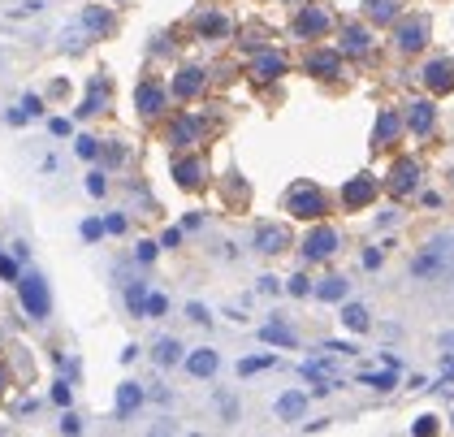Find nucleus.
<instances>
[{
	"label": "nucleus",
	"mask_w": 454,
	"mask_h": 437,
	"mask_svg": "<svg viewBox=\"0 0 454 437\" xmlns=\"http://www.w3.org/2000/svg\"><path fill=\"white\" fill-rule=\"evenodd\" d=\"M381 260H385L381 251H364V269H381Z\"/></svg>",
	"instance_id": "54"
},
{
	"label": "nucleus",
	"mask_w": 454,
	"mask_h": 437,
	"mask_svg": "<svg viewBox=\"0 0 454 437\" xmlns=\"http://www.w3.org/2000/svg\"><path fill=\"white\" fill-rule=\"evenodd\" d=\"M442 251H446V242H433L428 251H420L411 260V273H415V278H433V273L442 269Z\"/></svg>",
	"instance_id": "23"
},
{
	"label": "nucleus",
	"mask_w": 454,
	"mask_h": 437,
	"mask_svg": "<svg viewBox=\"0 0 454 437\" xmlns=\"http://www.w3.org/2000/svg\"><path fill=\"white\" fill-rule=\"evenodd\" d=\"M420 83H424L433 95L454 91V57H433L424 70H420Z\"/></svg>",
	"instance_id": "12"
},
{
	"label": "nucleus",
	"mask_w": 454,
	"mask_h": 437,
	"mask_svg": "<svg viewBox=\"0 0 454 437\" xmlns=\"http://www.w3.org/2000/svg\"><path fill=\"white\" fill-rule=\"evenodd\" d=\"M9 385H13V377H9V364L0 360V394H9Z\"/></svg>",
	"instance_id": "52"
},
{
	"label": "nucleus",
	"mask_w": 454,
	"mask_h": 437,
	"mask_svg": "<svg viewBox=\"0 0 454 437\" xmlns=\"http://www.w3.org/2000/svg\"><path fill=\"white\" fill-rule=\"evenodd\" d=\"M112 100V87H108V78L104 74H95L91 83H87V100L78 104V117H95V113H104Z\"/></svg>",
	"instance_id": "18"
},
{
	"label": "nucleus",
	"mask_w": 454,
	"mask_h": 437,
	"mask_svg": "<svg viewBox=\"0 0 454 437\" xmlns=\"http://www.w3.org/2000/svg\"><path fill=\"white\" fill-rule=\"evenodd\" d=\"M303 411H307V394L303 390H290V394L277 398V416L282 420H303Z\"/></svg>",
	"instance_id": "25"
},
{
	"label": "nucleus",
	"mask_w": 454,
	"mask_h": 437,
	"mask_svg": "<svg viewBox=\"0 0 454 437\" xmlns=\"http://www.w3.org/2000/svg\"><path fill=\"white\" fill-rule=\"evenodd\" d=\"M394 200H407V195H415L420 191V160H411V156H402V160H394V169H389V177L381 182Z\"/></svg>",
	"instance_id": "6"
},
{
	"label": "nucleus",
	"mask_w": 454,
	"mask_h": 437,
	"mask_svg": "<svg viewBox=\"0 0 454 437\" xmlns=\"http://www.w3.org/2000/svg\"><path fill=\"white\" fill-rule=\"evenodd\" d=\"M324 351H333V355H355V342H324Z\"/></svg>",
	"instance_id": "49"
},
{
	"label": "nucleus",
	"mask_w": 454,
	"mask_h": 437,
	"mask_svg": "<svg viewBox=\"0 0 454 437\" xmlns=\"http://www.w3.org/2000/svg\"><path fill=\"white\" fill-rule=\"evenodd\" d=\"M126 160V148H104V165H121Z\"/></svg>",
	"instance_id": "48"
},
{
	"label": "nucleus",
	"mask_w": 454,
	"mask_h": 437,
	"mask_svg": "<svg viewBox=\"0 0 454 437\" xmlns=\"http://www.w3.org/2000/svg\"><path fill=\"white\" fill-rule=\"evenodd\" d=\"M230 30H234V22L225 18L221 9H208V13L195 18V35L199 39H230Z\"/></svg>",
	"instance_id": "20"
},
{
	"label": "nucleus",
	"mask_w": 454,
	"mask_h": 437,
	"mask_svg": "<svg viewBox=\"0 0 454 437\" xmlns=\"http://www.w3.org/2000/svg\"><path fill=\"white\" fill-rule=\"evenodd\" d=\"M273 364H277L273 355H251V360L238 364V372H242V377H251V372H264V368H273Z\"/></svg>",
	"instance_id": "32"
},
{
	"label": "nucleus",
	"mask_w": 454,
	"mask_h": 437,
	"mask_svg": "<svg viewBox=\"0 0 454 437\" xmlns=\"http://www.w3.org/2000/svg\"><path fill=\"white\" fill-rule=\"evenodd\" d=\"M442 347H450V351H454V333H446V338H442Z\"/></svg>",
	"instance_id": "58"
},
{
	"label": "nucleus",
	"mask_w": 454,
	"mask_h": 437,
	"mask_svg": "<svg viewBox=\"0 0 454 437\" xmlns=\"http://www.w3.org/2000/svg\"><path fill=\"white\" fill-rule=\"evenodd\" d=\"M259 290H264V295H277L282 282H277V278H259Z\"/></svg>",
	"instance_id": "53"
},
{
	"label": "nucleus",
	"mask_w": 454,
	"mask_h": 437,
	"mask_svg": "<svg viewBox=\"0 0 454 437\" xmlns=\"http://www.w3.org/2000/svg\"><path fill=\"white\" fill-rule=\"evenodd\" d=\"M186 312H190V320H199V325H208V320H213V316H208V307H204V303H190Z\"/></svg>",
	"instance_id": "45"
},
{
	"label": "nucleus",
	"mask_w": 454,
	"mask_h": 437,
	"mask_svg": "<svg viewBox=\"0 0 454 437\" xmlns=\"http://www.w3.org/2000/svg\"><path fill=\"white\" fill-rule=\"evenodd\" d=\"M100 234H104V221H95V217H91V221H83V238H87V242H95Z\"/></svg>",
	"instance_id": "42"
},
{
	"label": "nucleus",
	"mask_w": 454,
	"mask_h": 437,
	"mask_svg": "<svg viewBox=\"0 0 454 437\" xmlns=\"http://www.w3.org/2000/svg\"><path fill=\"white\" fill-rule=\"evenodd\" d=\"M83 26L91 30L95 39H108L112 30H117V22H112V13H108V9H100V5H87V9H83Z\"/></svg>",
	"instance_id": "21"
},
{
	"label": "nucleus",
	"mask_w": 454,
	"mask_h": 437,
	"mask_svg": "<svg viewBox=\"0 0 454 437\" xmlns=\"http://www.w3.org/2000/svg\"><path fill=\"white\" fill-rule=\"evenodd\" d=\"M450 177H454V173H450Z\"/></svg>",
	"instance_id": "59"
},
{
	"label": "nucleus",
	"mask_w": 454,
	"mask_h": 437,
	"mask_svg": "<svg viewBox=\"0 0 454 437\" xmlns=\"http://www.w3.org/2000/svg\"><path fill=\"white\" fill-rule=\"evenodd\" d=\"M303 377H307V381L329 377V360H307V364H303Z\"/></svg>",
	"instance_id": "35"
},
{
	"label": "nucleus",
	"mask_w": 454,
	"mask_h": 437,
	"mask_svg": "<svg viewBox=\"0 0 454 437\" xmlns=\"http://www.w3.org/2000/svg\"><path fill=\"white\" fill-rule=\"evenodd\" d=\"M204 139H208V117L204 113H177L169 122V130H165V143L173 152H190L195 143H204Z\"/></svg>",
	"instance_id": "2"
},
{
	"label": "nucleus",
	"mask_w": 454,
	"mask_h": 437,
	"mask_svg": "<svg viewBox=\"0 0 454 437\" xmlns=\"http://www.w3.org/2000/svg\"><path fill=\"white\" fill-rule=\"evenodd\" d=\"M286 213L295 221H324L329 213V200H324V191L312 186V182H295L286 191Z\"/></svg>",
	"instance_id": "1"
},
{
	"label": "nucleus",
	"mask_w": 454,
	"mask_h": 437,
	"mask_svg": "<svg viewBox=\"0 0 454 437\" xmlns=\"http://www.w3.org/2000/svg\"><path fill=\"white\" fill-rule=\"evenodd\" d=\"M177 242H182V230H177V225H173V230H165V234H160V247H177Z\"/></svg>",
	"instance_id": "46"
},
{
	"label": "nucleus",
	"mask_w": 454,
	"mask_h": 437,
	"mask_svg": "<svg viewBox=\"0 0 454 437\" xmlns=\"http://www.w3.org/2000/svg\"><path fill=\"white\" fill-rule=\"evenodd\" d=\"M143 312H148V316H165L169 312V299L165 295H148V299H143Z\"/></svg>",
	"instance_id": "36"
},
{
	"label": "nucleus",
	"mask_w": 454,
	"mask_h": 437,
	"mask_svg": "<svg viewBox=\"0 0 454 437\" xmlns=\"http://www.w3.org/2000/svg\"><path fill=\"white\" fill-rule=\"evenodd\" d=\"M78 156H83V160H95V156H100V139L83 135V139H78Z\"/></svg>",
	"instance_id": "38"
},
{
	"label": "nucleus",
	"mask_w": 454,
	"mask_h": 437,
	"mask_svg": "<svg viewBox=\"0 0 454 437\" xmlns=\"http://www.w3.org/2000/svg\"><path fill=\"white\" fill-rule=\"evenodd\" d=\"M337 39H342V43H337L342 57H368L372 52V35H368V26H359V22H346Z\"/></svg>",
	"instance_id": "19"
},
{
	"label": "nucleus",
	"mask_w": 454,
	"mask_h": 437,
	"mask_svg": "<svg viewBox=\"0 0 454 437\" xmlns=\"http://www.w3.org/2000/svg\"><path fill=\"white\" fill-rule=\"evenodd\" d=\"M52 402H61V407L70 402V385H65V381H57V390H52Z\"/></svg>",
	"instance_id": "51"
},
{
	"label": "nucleus",
	"mask_w": 454,
	"mask_h": 437,
	"mask_svg": "<svg viewBox=\"0 0 454 437\" xmlns=\"http://www.w3.org/2000/svg\"><path fill=\"white\" fill-rule=\"evenodd\" d=\"M169 104V87L160 83V78H143V83L135 87V108L143 113V117H160Z\"/></svg>",
	"instance_id": "9"
},
{
	"label": "nucleus",
	"mask_w": 454,
	"mask_h": 437,
	"mask_svg": "<svg viewBox=\"0 0 454 437\" xmlns=\"http://www.w3.org/2000/svg\"><path fill=\"white\" fill-rule=\"evenodd\" d=\"M398 13H402V5H398V0H364V18H368V22H377V26L394 22Z\"/></svg>",
	"instance_id": "22"
},
{
	"label": "nucleus",
	"mask_w": 454,
	"mask_h": 437,
	"mask_svg": "<svg viewBox=\"0 0 454 437\" xmlns=\"http://www.w3.org/2000/svg\"><path fill=\"white\" fill-rule=\"evenodd\" d=\"M303 70L312 78H337L342 74V52H337V48H312V52L303 57Z\"/></svg>",
	"instance_id": "16"
},
{
	"label": "nucleus",
	"mask_w": 454,
	"mask_h": 437,
	"mask_svg": "<svg viewBox=\"0 0 454 437\" xmlns=\"http://www.w3.org/2000/svg\"><path fill=\"white\" fill-rule=\"evenodd\" d=\"M437 429H442V425H437V416H420L415 425H411V433H415V437H433Z\"/></svg>",
	"instance_id": "37"
},
{
	"label": "nucleus",
	"mask_w": 454,
	"mask_h": 437,
	"mask_svg": "<svg viewBox=\"0 0 454 437\" xmlns=\"http://www.w3.org/2000/svg\"><path fill=\"white\" fill-rule=\"evenodd\" d=\"M204 91H208V70L204 66H182L173 74V87H169L173 100H195V95H204Z\"/></svg>",
	"instance_id": "11"
},
{
	"label": "nucleus",
	"mask_w": 454,
	"mask_h": 437,
	"mask_svg": "<svg viewBox=\"0 0 454 437\" xmlns=\"http://www.w3.org/2000/svg\"><path fill=\"white\" fill-rule=\"evenodd\" d=\"M377 191H381V182L372 173H355L351 182L342 186V208H346V213H359V208H368L372 200H377Z\"/></svg>",
	"instance_id": "10"
},
{
	"label": "nucleus",
	"mask_w": 454,
	"mask_h": 437,
	"mask_svg": "<svg viewBox=\"0 0 454 437\" xmlns=\"http://www.w3.org/2000/svg\"><path fill=\"white\" fill-rule=\"evenodd\" d=\"M342 325L355 329V333H364L368 329V307L364 303H342Z\"/></svg>",
	"instance_id": "30"
},
{
	"label": "nucleus",
	"mask_w": 454,
	"mask_h": 437,
	"mask_svg": "<svg viewBox=\"0 0 454 437\" xmlns=\"http://www.w3.org/2000/svg\"><path fill=\"white\" fill-rule=\"evenodd\" d=\"M217 364H221V360H217V351H208V347H204V351H195L190 360H186V372H190V377H213Z\"/></svg>",
	"instance_id": "26"
},
{
	"label": "nucleus",
	"mask_w": 454,
	"mask_h": 437,
	"mask_svg": "<svg viewBox=\"0 0 454 437\" xmlns=\"http://www.w3.org/2000/svg\"><path fill=\"white\" fill-rule=\"evenodd\" d=\"M424 208H442V195H437V191H424Z\"/></svg>",
	"instance_id": "56"
},
{
	"label": "nucleus",
	"mask_w": 454,
	"mask_h": 437,
	"mask_svg": "<svg viewBox=\"0 0 454 437\" xmlns=\"http://www.w3.org/2000/svg\"><path fill=\"white\" fill-rule=\"evenodd\" d=\"M433 126H437V104L433 100H411L407 113H402V130L424 139V135H433Z\"/></svg>",
	"instance_id": "13"
},
{
	"label": "nucleus",
	"mask_w": 454,
	"mask_h": 437,
	"mask_svg": "<svg viewBox=\"0 0 454 437\" xmlns=\"http://www.w3.org/2000/svg\"><path fill=\"white\" fill-rule=\"evenodd\" d=\"M0 282H18V260L0 255Z\"/></svg>",
	"instance_id": "40"
},
{
	"label": "nucleus",
	"mask_w": 454,
	"mask_h": 437,
	"mask_svg": "<svg viewBox=\"0 0 454 437\" xmlns=\"http://www.w3.org/2000/svg\"><path fill=\"white\" fill-rule=\"evenodd\" d=\"M18 295H22V312L30 320H48V312H52V290H48V282L39 278V273L18 278Z\"/></svg>",
	"instance_id": "3"
},
{
	"label": "nucleus",
	"mask_w": 454,
	"mask_h": 437,
	"mask_svg": "<svg viewBox=\"0 0 454 437\" xmlns=\"http://www.w3.org/2000/svg\"><path fill=\"white\" fill-rule=\"evenodd\" d=\"M286 70H290V61H286L282 52H273V48H259L247 74L255 78V83H277V78H282Z\"/></svg>",
	"instance_id": "14"
},
{
	"label": "nucleus",
	"mask_w": 454,
	"mask_h": 437,
	"mask_svg": "<svg viewBox=\"0 0 454 437\" xmlns=\"http://www.w3.org/2000/svg\"><path fill=\"white\" fill-rule=\"evenodd\" d=\"M22 108L30 113V117H39V113H43V100H39V95H26V100H22Z\"/></svg>",
	"instance_id": "47"
},
{
	"label": "nucleus",
	"mask_w": 454,
	"mask_h": 437,
	"mask_svg": "<svg viewBox=\"0 0 454 437\" xmlns=\"http://www.w3.org/2000/svg\"><path fill=\"white\" fill-rule=\"evenodd\" d=\"M26 117H30V113H26V108H9V126H22Z\"/></svg>",
	"instance_id": "55"
},
{
	"label": "nucleus",
	"mask_w": 454,
	"mask_h": 437,
	"mask_svg": "<svg viewBox=\"0 0 454 437\" xmlns=\"http://www.w3.org/2000/svg\"><path fill=\"white\" fill-rule=\"evenodd\" d=\"M251 247L259 255H282L290 247V230H286V225H259L255 238H251Z\"/></svg>",
	"instance_id": "17"
},
{
	"label": "nucleus",
	"mask_w": 454,
	"mask_h": 437,
	"mask_svg": "<svg viewBox=\"0 0 454 437\" xmlns=\"http://www.w3.org/2000/svg\"><path fill=\"white\" fill-rule=\"evenodd\" d=\"M346 290H351V282L333 273V278H324V282L316 286V299H324V303H342V299H346Z\"/></svg>",
	"instance_id": "27"
},
{
	"label": "nucleus",
	"mask_w": 454,
	"mask_h": 437,
	"mask_svg": "<svg viewBox=\"0 0 454 437\" xmlns=\"http://www.w3.org/2000/svg\"><path fill=\"white\" fill-rule=\"evenodd\" d=\"M177 360H182V342H177V338H160V342H156V364L173 368Z\"/></svg>",
	"instance_id": "29"
},
{
	"label": "nucleus",
	"mask_w": 454,
	"mask_h": 437,
	"mask_svg": "<svg viewBox=\"0 0 454 437\" xmlns=\"http://www.w3.org/2000/svg\"><path fill=\"white\" fill-rule=\"evenodd\" d=\"M143 299H148V286H143V282H135V286L126 290V303H130V312H135V316H143Z\"/></svg>",
	"instance_id": "33"
},
{
	"label": "nucleus",
	"mask_w": 454,
	"mask_h": 437,
	"mask_svg": "<svg viewBox=\"0 0 454 437\" xmlns=\"http://www.w3.org/2000/svg\"><path fill=\"white\" fill-rule=\"evenodd\" d=\"M259 338H264L268 347H295V342H299V338H295V329H286L282 320H273V325H264V329H259Z\"/></svg>",
	"instance_id": "28"
},
{
	"label": "nucleus",
	"mask_w": 454,
	"mask_h": 437,
	"mask_svg": "<svg viewBox=\"0 0 454 437\" xmlns=\"http://www.w3.org/2000/svg\"><path fill=\"white\" fill-rule=\"evenodd\" d=\"M173 182L182 191H199L208 182V160L199 152H177L173 156Z\"/></svg>",
	"instance_id": "7"
},
{
	"label": "nucleus",
	"mask_w": 454,
	"mask_h": 437,
	"mask_svg": "<svg viewBox=\"0 0 454 437\" xmlns=\"http://www.w3.org/2000/svg\"><path fill=\"white\" fill-rule=\"evenodd\" d=\"M398 30H394V48H398V52L402 57H415V52H424V48H428V18H424V13H415V18H402V13H398Z\"/></svg>",
	"instance_id": "4"
},
{
	"label": "nucleus",
	"mask_w": 454,
	"mask_h": 437,
	"mask_svg": "<svg viewBox=\"0 0 454 437\" xmlns=\"http://www.w3.org/2000/svg\"><path fill=\"white\" fill-rule=\"evenodd\" d=\"M442 377H446V381H450V377H454V355H450V360H446V364H442Z\"/></svg>",
	"instance_id": "57"
},
{
	"label": "nucleus",
	"mask_w": 454,
	"mask_h": 437,
	"mask_svg": "<svg viewBox=\"0 0 454 437\" xmlns=\"http://www.w3.org/2000/svg\"><path fill=\"white\" fill-rule=\"evenodd\" d=\"M290 295H295V299H307V295H312V282H307V273H295V278H290Z\"/></svg>",
	"instance_id": "34"
},
{
	"label": "nucleus",
	"mask_w": 454,
	"mask_h": 437,
	"mask_svg": "<svg viewBox=\"0 0 454 437\" xmlns=\"http://www.w3.org/2000/svg\"><path fill=\"white\" fill-rule=\"evenodd\" d=\"M156 247H160V242H139V251H135L139 264H152V260H156Z\"/></svg>",
	"instance_id": "43"
},
{
	"label": "nucleus",
	"mask_w": 454,
	"mask_h": 437,
	"mask_svg": "<svg viewBox=\"0 0 454 437\" xmlns=\"http://www.w3.org/2000/svg\"><path fill=\"white\" fill-rule=\"evenodd\" d=\"M398 139H402V113L385 108L377 117V126H372V152H389Z\"/></svg>",
	"instance_id": "15"
},
{
	"label": "nucleus",
	"mask_w": 454,
	"mask_h": 437,
	"mask_svg": "<svg viewBox=\"0 0 454 437\" xmlns=\"http://www.w3.org/2000/svg\"><path fill=\"white\" fill-rule=\"evenodd\" d=\"M295 39H324L333 30V13L324 9V5H299L295 13Z\"/></svg>",
	"instance_id": "5"
},
{
	"label": "nucleus",
	"mask_w": 454,
	"mask_h": 437,
	"mask_svg": "<svg viewBox=\"0 0 454 437\" xmlns=\"http://www.w3.org/2000/svg\"><path fill=\"white\" fill-rule=\"evenodd\" d=\"M126 230V217H108L104 221V234H121Z\"/></svg>",
	"instance_id": "50"
},
{
	"label": "nucleus",
	"mask_w": 454,
	"mask_h": 437,
	"mask_svg": "<svg viewBox=\"0 0 454 437\" xmlns=\"http://www.w3.org/2000/svg\"><path fill=\"white\" fill-rule=\"evenodd\" d=\"M48 130H52L57 139H65V135L74 130V122H70V117H52V122H48Z\"/></svg>",
	"instance_id": "41"
},
{
	"label": "nucleus",
	"mask_w": 454,
	"mask_h": 437,
	"mask_svg": "<svg viewBox=\"0 0 454 437\" xmlns=\"http://www.w3.org/2000/svg\"><path fill=\"white\" fill-rule=\"evenodd\" d=\"M87 191H91L95 200H100L104 191H108V182H104V173H100V169H95V173H87Z\"/></svg>",
	"instance_id": "39"
},
{
	"label": "nucleus",
	"mask_w": 454,
	"mask_h": 437,
	"mask_svg": "<svg viewBox=\"0 0 454 437\" xmlns=\"http://www.w3.org/2000/svg\"><path fill=\"white\" fill-rule=\"evenodd\" d=\"M61 433H83V420H78V416H61Z\"/></svg>",
	"instance_id": "44"
},
{
	"label": "nucleus",
	"mask_w": 454,
	"mask_h": 437,
	"mask_svg": "<svg viewBox=\"0 0 454 437\" xmlns=\"http://www.w3.org/2000/svg\"><path fill=\"white\" fill-rule=\"evenodd\" d=\"M139 402H143V385L126 381L121 390H117V420H130V416L139 411Z\"/></svg>",
	"instance_id": "24"
},
{
	"label": "nucleus",
	"mask_w": 454,
	"mask_h": 437,
	"mask_svg": "<svg viewBox=\"0 0 454 437\" xmlns=\"http://www.w3.org/2000/svg\"><path fill=\"white\" fill-rule=\"evenodd\" d=\"M359 381H364V385H372V390H377V394H389V390H394V385H398L394 368H389V372H364Z\"/></svg>",
	"instance_id": "31"
},
{
	"label": "nucleus",
	"mask_w": 454,
	"mask_h": 437,
	"mask_svg": "<svg viewBox=\"0 0 454 437\" xmlns=\"http://www.w3.org/2000/svg\"><path fill=\"white\" fill-rule=\"evenodd\" d=\"M342 247V234L333 225H316L312 234L303 238V260L307 264H320V260H333V251Z\"/></svg>",
	"instance_id": "8"
}]
</instances>
